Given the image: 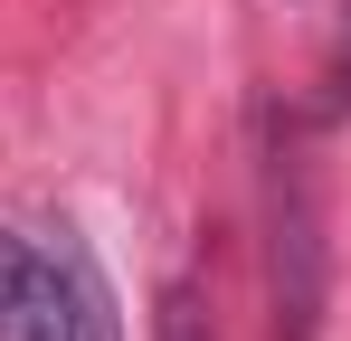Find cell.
I'll return each instance as SVG.
<instances>
[{"label":"cell","instance_id":"obj_5","mask_svg":"<svg viewBox=\"0 0 351 341\" xmlns=\"http://www.w3.org/2000/svg\"><path fill=\"white\" fill-rule=\"evenodd\" d=\"M342 48H351V19H342Z\"/></svg>","mask_w":351,"mask_h":341},{"label":"cell","instance_id":"obj_4","mask_svg":"<svg viewBox=\"0 0 351 341\" xmlns=\"http://www.w3.org/2000/svg\"><path fill=\"white\" fill-rule=\"evenodd\" d=\"M162 341H219V323H209V303H199L190 284H171V294H162Z\"/></svg>","mask_w":351,"mask_h":341},{"label":"cell","instance_id":"obj_2","mask_svg":"<svg viewBox=\"0 0 351 341\" xmlns=\"http://www.w3.org/2000/svg\"><path fill=\"white\" fill-rule=\"evenodd\" d=\"M0 341H66L58 247L29 237V227H0Z\"/></svg>","mask_w":351,"mask_h":341},{"label":"cell","instance_id":"obj_1","mask_svg":"<svg viewBox=\"0 0 351 341\" xmlns=\"http://www.w3.org/2000/svg\"><path fill=\"white\" fill-rule=\"evenodd\" d=\"M266 294H276V341L323 332V227L294 152H266Z\"/></svg>","mask_w":351,"mask_h":341},{"label":"cell","instance_id":"obj_3","mask_svg":"<svg viewBox=\"0 0 351 341\" xmlns=\"http://www.w3.org/2000/svg\"><path fill=\"white\" fill-rule=\"evenodd\" d=\"M48 247H58V275H66V341H123V313H114V284L95 266V247L76 227H58Z\"/></svg>","mask_w":351,"mask_h":341}]
</instances>
